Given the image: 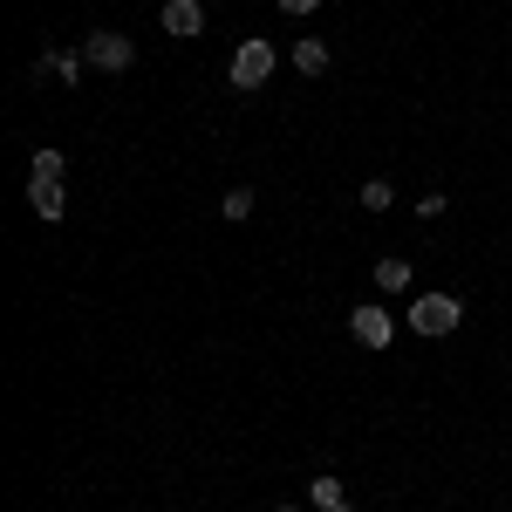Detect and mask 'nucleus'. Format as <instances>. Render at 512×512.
I'll use <instances>...</instances> for the list:
<instances>
[{"label":"nucleus","mask_w":512,"mask_h":512,"mask_svg":"<svg viewBox=\"0 0 512 512\" xmlns=\"http://www.w3.org/2000/svg\"><path fill=\"white\" fill-rule=\"evenodd\" d=\"M308 492H315V512L321 506H342L349 492H342V478H308Z\"/></svg>","instance_id":"obj_11"},{"label":"nucleus","mask_w":512,"mask_h":512,"mask_svg":"<svg viewBox=\"0 0 512 512\" xmlns=\"http://www.w3.org/2000/svg\"><path fill=\"white\" fill-rule=\"evenodd\" d=\"M321 512H355V506H349V499H342V506H321Z\"/></svg>","instance_id":"obj_15"},{"label":"nucleus","mask_w":512,"mask_h":512,"mask_svg":"<svg viewBox=\"0 0 512 512\" xmlns=\"http://www.w3.org/2000/svg\"><path fill=\"white\" fill-rule=\"evenodd\" d=\"M28 205H35L41 219L55 226V219L69 212V198H62V178H28Z\"/></svg>","instance_id":"obj_6"},{"label":"nucleus","mask_w":512,"mask_h":512,"mask_svg":"<svg viewBox=\"0 0 512 512\" xmlns=\"http://www.w3.org/2000/svg\"><path fill=\"white\" fill-rule=\"evenodd\" d=\"M274 69H280V48L274 41H239L233 48V89H246V96H253V89H267V82H274Z\"/></svg>","instance_id":"obj_1"},{"label":"nucleus","mask_w":512,"mask_h":512,"mask_svg":"<svg viewBox=\"0 0 512 512\" xmlns=\"http://www.w3.org/2000/svg\"><path fill=\"white\" fill-rule=\"evenodd\" d=\"M349 335L362 342V349H390V335H396L390 308H376V301H369V308H355V315H349Z\"/></svg>","instance_id":"obj_4"},{"label":"nucleus","mask_w":512,"mask_h":512,"mask_svg":"<svg viewBox=\"0 0 512 512\" xmlns=\"http://www.w3.org/2000/svg\"><path fill=\"white\" fill-rule=\"evenodd\" d=\"M376 287L383 294H403L410 287V260H376Z\"/></svg>","instance_id":"obj_9"},{"label":"nucleus","mask_w":512,"mask_h":512,"mask_svg":"<svg viewBox=\"0 0 512 512\" xmlns=\"http://www.w3.org/2000/svg\"><path fill=\"white\" fill-rule=\"evenodd\" d=\"M82 55H89L96 69H110V76H123V69L137 62V41H130V35H117V28H96V35L82 41Z\"/></svg>","instance_id":"obj_3"},{"label":"nucleus","mask_w":512,"mask_h":512,"mask_svg":"<svg viewBox=\"0 0 512 512\" xmlns=\"http://www.w3.org/2000/svg\"><path fill=\"white\" fill-rule=\"evenodd\" d=\"M198 28H205V0H164V35L192 41Z\"/></svg>","instance_id":"obj_5"},{"label":"nucleus","mask_w":512,"mask_h":512,"mask_svg":"<svg viewBox=\"0 0 512 512\" xmlns=\"http://www.w3.org/2000/svg\"><path fill=\"white\" fill-rule=\"evenodd\" d=\"M274 512H301V506H274Z\"/></svg>","instance_id":"obj_16"},{"label":"nucleus","mask_w":512,"mask_h":512,"mask_svg":"<svg viewBox=\"0 0 512 512\" xmlns=\"http://www.w3.org/2000/svg\"><path fill=\"white\" fill-rule=\"evenodd\" d=\"M82 69H89L82 48H55V55H41V62H35V76H55V82H82Z\"/></svg>","instance_id":"obj_7"},{"label":"nucleus","mask_w":512,"mask_h":512,"mask_svg":"<svg viewBox=\"0 0 512 512\" xmlns=\"http://www.w3.org/2000/svg\"><path fill=\"white\" fill-rule=\"evenodd\" d=\"M362 205H369V212H390V205H396V185H390V178H369V185H362Z\"/></svg>","instance_id":"obj_10"},{"label":"nucleus","mask_w":512,"mask_h":512,"mask_svg":"<svg viewBox=\"0 0 512 512\" xmlns=\"http://www.w3.org/2000/svg\"><path fill=\"white\" fill-rule=\"evenodd\" d=\"M321 0H280V14H315Z\"/></svg>","instance_id":"obj_14"},{"label":"nucleus","mask_w":512,"mask_h":512,"mask_svg":"<svg viewBox=\"0 0 512 512\" xmlns=\"http://www.w3.org/2000/svg\"><path fill=\"white\" fill-rule=\"evenodd\" d=\"M219 212H226V219H253V192H246V185H233V192L219 198Z\"/></svg>","instance_id":"obj_12"},{"label":"nucleus","mask_w":512,"mask_h":512,"mask_svg":"<svg viewBox=\"0 0 512 512\" xmlns=\"http://www.w3.org/2000/svg\"><path fill=\"white\" fill-rule=\"evenodd\" d=\"M403 321H410L417 335H451V328L465 321V308H458V294H417Z\"/></svg>","instance_id":"obj_2"},{"label":"nucleus","mask_w":512,"mask_h":512,"mask_svg":"<svg viewBox=\"0 0 512 512\" xmlns=\"http://www.w3.org/2000/svg\"><path fill=\"white\" fill-rule=\"evenodd\" d=\"M69 164H62V151H35V164H28V178H62Z\"/></svg>","instance_id":"obj_13"},{"label":"nucleus","mask_w":512,"mask_h":512,"mask_svg":"<svg viewBox=\"0 0 512 512\" xmlns=\"http://www.w3.org/2000/svg\"><path fill=\"white\" fill-rule=\"evenodd\" d=\"M294 69H301V76H321V69H328V41H294Z\"/></svg>","instance_id":"obj_8"},{"label":"nucleus","mask_w":512,"mask_h":512,"mask_svg":"<svg viewBox=\"0 0 512 512\" xmlns=\"http://www.w3.org/2000/svg\"><path fill=\"white\" fill-rule=\"evenodd\" d=\"M130 512H137V506H130Z\"/></svg>","instance_id":"obj_17"}]
</instances>
